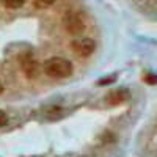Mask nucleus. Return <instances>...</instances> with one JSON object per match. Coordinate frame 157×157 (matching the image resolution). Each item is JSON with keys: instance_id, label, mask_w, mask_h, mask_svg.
<instances>
[{"instance_id": "2", "label": "nucleus", "mask_w": 157, "mask_h": 157, "mask_svg": "<svg viewBox=\"0 0 157 157\" xmlns=\"http://www.w3.org/2000/svg\"><path fill=\"white\" fill-rule=\"evenodd\" d=\"M63 27L71 35H78L85 29V19L80 13L77 11H68L63 16Z\"/></svg>"}, {"instance_id": "8", "label": "nucleus", "mask_w": 157, "mask_h": 157, "mask_svg": "<svg viewBox=\"0 0 157 157\" xmlns=\"http://www.w3.org/2000/svg\"><path fill=\"white\" fill-rule=\"evenodd\" d=\"M33 2V6L38 8V10H44V8H49L55 3V0H32Z\"/></svg>"}, {"instance_id": "3", "label": "nucleus", "mask_w": 157, "mask_h": 157, "mask_svg": "<svg viewBox=\"0 0 157 157\" xmlns=\"http://www.w3.org/2000/svg\"><path fill=\"white\" fill-rule=\"evenodd\" d=\"M19 66L24 72V75L30 78V80H33V78H36L39 75V66H38V61L35 60V57L32 54H24L21 55L19 58Z\"/></svg>"}, {"instance_id": "5", "label": "nucleus", "mask_w": 157, "mask_h": 157, "mask_svg": "<svg viewBox=\"0 0 157 157\" xmlns=\"http://www.w3.org/2000/svg\"><path fill=\"white\" fill-rule=\"evenodd\" d=\"M129 99V91L127 90H116V91H112V93L105 98V102L109 104V105H120V104L126 102Z\"/></svg>"}, {"instance_id": "1", "label": "nucleus", "mask_w": 157, "mask_h": 157, "mask_svg": "<svg viewBox=\"0 0 157 157\" xmlns=\"http://www.w3.org/2000/svg\"><path fill=\"white\" fill-rule=\"evenodd\" d=\"M44 72L52 78H66L72 74V63L63 57L49 58L44 63Z\"/></svg>"}, {"instance_id": "9", "label": "nucleus", "mask_w": 157, "mask_h": 157, "mask_svg": "<svg viewBox=\"0 0 157 157\" xmlns=\"http://www.w3.org/2000/svg\"><path fill=\"white\" fill-rule=\"evenodd\" d=\"M145 80H146V83H157V75H152V74H148L146 77H145Z\"/></svg>"}, {"instance_id": "10", "label": "nucleus", "mask_w": 157, "mask_h": 157, "mask_svg": "<svg viewBox=\"0 0 157 157\" xmlns=\"http://www.w3.org/2000/svg\"><path fill=\"white\" fill-rule=\"evenodd\" d=\"M6 121H8V116H6V113L0 110V127L5 126V124H6Z\"/></svg>"}, {"instance_id": "4", "label": "nucleus", "mask_w": 157, "mask_h": 157, "mask_svg": "<svg viewBox=\"0 0 157 157\" xmlns=\"http://www.w3.org/2000/svg\"><path fill=\"white\" fill-rule=\"evenodd\" d=\"M94 49H96V44H94L93 39H90V38L75 39V41L71 43V50L74 52L77 57H80V58L90 57L94 52Z\"/></svg>"}, {"instance_id": "6", "label": "nucleus", "mask_w": 157, "mask_h": 157, "mask_svg": "<svg viewBox=\"0 0 157 157\" xmlns=\"http://www.w3.org/2000/svg\"><path fill=\"white\" fill-rule=\"evenodd\" d=\"M63 113V109L60 105H50L47 110H46V118L50 121H54V120H58V118L61 116Z\"/></svg>"}, {"instance_id": "11", "label": "nucleus", "mask_w": 157, "mask_h": 157, "mask_svg": "<svg viewBox=\"0 0 157 157\" xmlns=\"http://www.w3.org/2000/svg\"><path fill=\"white\" fill-rule=\"evenodd\" d=\"M2 91H3V85H2V82H0V94H2Z\"/></svg>"}, {"instance_id": "7", "label": "nucleus", "mask_w": 157, "mask_h": 157, "mask_svg": "<svg viewBox=\"0 0 157 157\" xmlns=\"http://www.w3.org/2000/svg\"><path fill=\"white\" fill-rule=\"evenodd\" d=\"M2 2V5L3 6H6V8H11V10H17V8H21L27 0H0Z\"/></svg>"}]
</instances>
